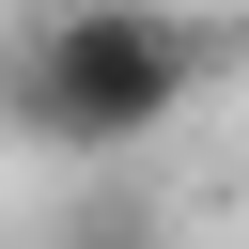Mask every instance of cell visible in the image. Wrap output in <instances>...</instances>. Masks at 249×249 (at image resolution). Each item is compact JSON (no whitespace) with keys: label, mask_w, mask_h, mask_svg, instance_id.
<instances>
[{"label":"cell","mask_w":249,"mask_h":249,"mask_svg":"<svg viewBox=\"0 0 249 249\" xmlns=\"http://www.w3.org/2000/svg\"><path fill=\"white\" fill-rule=\"evenodd\" d=\"M202 78H218V31H202V16H156V0H62L47 31H16L0 109H16V140H47V156H124V140H156Z\"/></svg>","instance_id":"obj_1"}]
</instances>
